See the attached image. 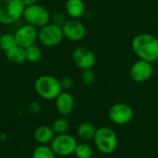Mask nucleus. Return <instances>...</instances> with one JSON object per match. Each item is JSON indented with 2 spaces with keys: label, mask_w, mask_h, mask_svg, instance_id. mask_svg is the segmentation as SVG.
<instances>
[{
  "label": "nucleus",
  "mask_w": 158,
  "mask_h": 158,
  "mask_svg": "<svg viewBox=\"0 0 158 158\" xmlns=\"http://www.w3.org/2000/svg\"><path fill=\"white\" fill-rule=\"evenodd\" d=\"M36 1L37 0H21L24 6H29L34 5V4H36Z\"/></svg>",
  "instance_id": "a878e982"
},
{
  "label": "nucleus",
  "mask_w": 158,
  "mask_h": 158,
  "mask_svg": "<svg viewBox=\"0 0 158 158\" xmlns=\"http://www.w3.org/2000/svg\"><path fill=\"white\" fill-rule=\"evenodd\" d=\"M24 7L21 0H0V23L9 25L18 21Z\"/></svg>",
  "instance_id": "20e7f679"
},
{
  "label": "nucleus",
  "mask_w": 158,
  "mask_h": 158,
  "mask_svg": "<svg viewBox=\"0 0 158 158\" xmlns=\"http://www.w3.org/2000/svg\"><path fill=\"white\" fill-rule=\"evenodd\" d=\"M108 118L110 121L116 125H126L131 121L133 118V110L128 104L116 103L110 106L108 110Z\"/></svg>",
  "instance_id": "6e6552de"
},
{
  "label": "nucleus",
  "mask_w": 158,
  "mask_h": 158,
  "mask_svg": "<svg viewBox=\"0 0 158 158\" xmlns=\"http://www.w3.org/2000/svg\"><path fill=\"white\" fill-rule=\"evenodd\" d=\"M61 28L64 38L71 42H80L86 35L85 25L77 19H68Z\"/></svg>",
  "instance_id": "9b49d317"
},
{
  "label": "nucleus",
  "mask_w": 158,
  "mask_h": 158,
  "mask_svg": "<svg viewBox=\"0 0 158 158\" xmlns=\"http://www.w3.org/2000/svg\"><path fill=\"white\" fill-rule=\"evenodd\" d=\"M34 89L37 94L45 100H55L63 90L60 81L48 74L42 75L36 79Z\"/></svg>",
  "instance_id": "f03ea898"
},
{
  "label": "nucleus",
  "mask_w": 158,
  "mask_h": 158,
  "mask_svg": "<svg viewBox=\"0 0 158 158\" xmlns=\"http://www.w3.org/2000/svg\"><path fill=\"white\" fill-rule=\"evenodd\" d=\"M131 49L140 59L151 63L158 60V38L154 34L143 32L135 35L131 41Z\"/></svg>",
  "instance_id": "f257e3e1"
},
{
  "label": "nucleus",
  "mask_w": 158,
  "mask_h": 158,
  "mask_svg": "<svg viewBox=\"0 0 158 158\" xmlns=\"http://www.w3.org/2000/svg\"><path fill=\"white\" fill-rule=\"evenodd\" d=\"M72 61L76 67L81 70L93 69L95 64L96 57L93 50L85 46H79L72 52Z\"/></svg>",
  "instance_id": "9d476101"
},
{
  "label": "nucleus",
  "mask_w": 158,
  "mask_h": 158,
  "mask_svg": "<svg viewBox=\"0 0 158 158\" xmlns=\"http://www.w3.org/2000/svg\"><path fill=\"white\" fill-rule=\"evenodd\" d=\"M25 53H26V61H29L31 63H35L39 61L42 57V51L36 44H32L25 48Z\"/></svg>",
  "instance_id": "412c9836"
},
{
  "label": "nucleus",
  "mask_w": 158,
  "mask_h": 158,
  "mask_svg": "<svg viewBox=\"0 0 158 158\" xmlns=\"http://www.w3.org/2000/svg\"><path fill=\"white\" fill-rule=\"evenodd\" d=\"M93 141L96 149L104 155H110L114 153L118 143V135L115 131L106 126L96 129V132Z\"/></svg>",
  "instance_id": "7ed1b4c3"
},
{
  "label": "nucleus",
  "mask_w": 158,
  "mask_h": 158,
  "mask_svg": "<svg viewBox=\"0 0 158 158\" xmlns=\"http://www.w3.org/2000/svg\"><path fill=\"white\" fill-rule=\"evenodd\" d=\"M56 107L61 116H69L74 109V98L69 92H61L55 99Z\"/></svg>",
  "instance_id": "ddd939ff"
},
{
  "label": "nucleus",
  "mask_w": 158,
  "mask_h": 158,
  "mask_svg": "<svg viewBox=\"0 0 158 158\" xmlns=\"http://www.w3.org/2000/svg\"><path fill=\"white\" fill-rule=\"evenodd\" d=\"M66 13L71 19H79L85 12V4L83 0H68L66 2Z\"/></svg>",
  "instance_id": "2eb2a0df"
},
{
  "label": "nucleus",
  "mask_w": 158,
  "mask_h": 158,
  "mask_svg": "<svg viewBox=\"0 0 158 158\" xmlns=\"http://www.w3.org/2000/svg\"><path fill=\"white\" fill-rule=\"evenodd\" d=\"M64 38L62 28L52 22L43 26L38 30V41L46 47L58 45Z\"/></svg>",
  "instance_id": "423d86ee"
},
{
  "label": "nucleus",
  "mask_w": 158,
  "mask_h": 158,
  "mask_svg": "<svg viewBox=\"0 0 158 158\" xmlns=\"http://www.w3.org/2000/svg\"><path fill=\"white\" fill-rule=\"evenodd\" d=\"M6 53V59L12 63L15 64H20L26 61V53H25V48L19 46V45H15L11 49L7 50Z\"/></svg>",
  "instance_id": "f3484780"
},
{
  "label": "nucleus",
  "mask_w": 158,
  "mask_h": 158,
  "mask_svg": "<svg viewBox=\"0 0 158 158\" xmlns=\"http://www.w3.org/2000/svg\"><path fill=\"white\" fill-rule=\"evenodd\" d=\"M56 136L52 127L47 126V125H42L39 126L33 133L34 140L39 143V144H47L51 143L52 140Z\"/></svg>",
  "instance_id": "4468645a"
},
{
  "label": "nucleus",
  "mask_w": 158,
  "mask_h": 158,
  "mask_svg": "<svg viewBox=\"0 0 158 158\" xmlns=\"http://www.w3.org/2000/svg\"><path fill=\"white\" fill-rule=\"evenodd\" d=\"M74 155L77 158H92L94 156V149L90 144L81 143L77 144Z\"/></svg>",
  "instance_id": "6ab92c4d"
},
{
  "label": "nucleus",
  "mask_w": 158,
  "mask_h": 158,
  "mask_svg": "<svg viewBox=\"0 0 158 158\" xmlns=\"http://www.w3.org/2000/svg\"><path fill=\"white\" fill-rule=\"evenodd\" d=\"M32 158H56V154L50 146L40 144L33 150Z\"/></svg>",
  "instance_id": "a211bd4d"
},
{
  "label": "nucleus",
  "mask_w": 158,
  "mask_h": 158,
  "mask_svg": "<svg viewBox=\"0 0 158 158\" xmlns=\"http://www.w3.org/2000/svg\"><path fill=\"white\" fill-rule=\"evenodd\" d=\"M81 81L84 85H92L95 81V73L93 69L82 70L81 74Z\"/></svg>",
  "instance_id": "5701e85b"
},
{
  "label": "nucleus",
  "mask_w": 158,
  "mask_h": 158,
  "mask_svg": "<svg viewBox=\"0 0 158 158\" xmlns=\"http://www.w3.org/2000/svg\"><path fill=\"white\" fill-rule=\"evenodd\" d=\"M14 35L17 44L23 48H27L32 44H35L38 40V30L34 26L27 23L19 27Z\"/></svg>",
  "instance_id": "f8f14e48"
},
{
  "label": "nucleus",
  "mask_w": 158,
  "mask_h": 158,
  "mask_svg": "<svg viewBox=\"0 0 158 158\" xmlns=\"http://www.w3.org/2000/svg\"><path fill=\"white\" fill-rule=\"evenodd\" d=\"M59 81H60L61 87H62V89H64V90H68V89L71 88L72 85H73V80H72V78H70V77H69V76L63 77V78H62L61 80H59Z\"/></svg>",
  "instance_id": "393cba45"
},
{
  "label": "nucleus",
  "mask_w": 158,
  "mask_h": 158,
  "mask_svg": "<svg viewBox=\"0 0 158 158\" xmlns=\"http://www.w3.org/2000/svg\"><path fill=\"white\" fill-rule=\"evenodd\" d=\"M77 144V141L72 135L64 133L56 135L51 142L50 147L56 156H69L74 154Z\"/></svg>",
  "instance_id": "0eeeda50"
},
{
  "label": "nucleus",
  "mask_w": 158,
  "mask_h": 158,
  "mask_svg": "<svg viewBox=\"0 0 158 158\" xmlns=\"http://www.w3.org/2000/svg\"><path fill=\"white\" fill-rule=\"evenodd\" d=\"M154 73L153 63L139 59L134 62L130 69V77L131 79L137 83H143L147 81Z\"/></svg>",
  "instance_id": "1a4fd4ad"
},
{
  "label": "nucleus",
  "mask_w": 158,
  "mask_h": 158,
  "mask_svg": "<svg viewBox=\"0 0 158 158\" xmlns=\"http://www.w3.org/2000/svg\"><path fill=\"white\" fill-rule=\"evenodd\" d=\"M96 132L95 127L90 122H82L77 128V135L80 139L85 142L94 140Z\"/></svg>",
  "instance_id": "dca6fc26"
},
{
  "label": "nucleus",
  "mask_w": 158,
  "mask_h": 158,
  "mask_svg": "<svg viewBox=\"0 0 158 158\" xmlns=\"http://www.w3.org/2000/svg\"><path fill=\"white\" fill-rule=\"evenodd\" d=\"M69 128V123L67 118H56L52 125V129L56 135L67 133Z\"/></svg>",
  "instance_id": "4be33fe9"
},
{
  "label": "nucleus",
  "mask_w": 158,
  "mask_h": 158,
  "mask_svg": "<svg viewBox=\"0 0 158 158\" xmlns=\"http://www.w3.org/2000/svg\"><path fill=\"white\" fill-rule=\"evenodd\" d=\"M22 17L28 24L39 29L48 24L51 19L49 11L44 6L37 3L29 6H25Z\"/></svg>",
  "instance_id": "39448f33"
},
{
  "label": "nucleus",
  "mask_w": 158,
  "mask_h": 158,
  "mask_svg": "<svg viewBox=\"0 0 158 158\" xmlns=\"http://www.w3.org/2000/svg\"><path fill=\"white\" fill-rule=\"evenodd\" d=\"M51 20H52V23L62 27L64 25V23L68 19H66V14L65 13H63V12H57V13L54 14L51 17Z\"/></svg>",
  "instance_id": "b1692460"
},
{
  "label": "nucleus",
  "mask_w": 158,
  "mask_h": 158,
  "mask_svg": "<svg viewBox=\"0 0 158 158\" xmlns=\"http://www.w3.org/2000/svg\"><path fill=\"white\" fill-rule=\"evenodd\" d=\"M17 45V42L15 39V35L11 33H4L0 35V49L4 52L11 49Z\"/></svg>",
  "instance_id": "aec40b11"
}]
</instances>
